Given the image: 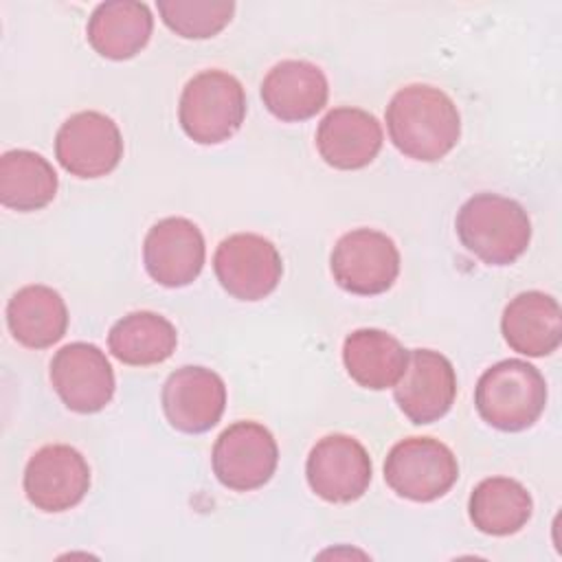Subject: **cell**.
<instances>
[{
	"label": "cell",
	"mask_w": 562,
	"mask_h": 562,
	"mask_svg": "<svg viewBox=\"0 0 562 562\" xmlns=\"http://www.w3.org/2000/svg\"><path fill=\"white\" fill-rule=\"evenodd\" d=\"M386 130L404 156L435 162L459 143L461 116L443 90L428 83H411L389 101Z\"/></svg>",
	"instance_id": "6da1fadb"
},
{
	"label": "cell",
	"mask_w": 562,
	"mask_h": 562,
	"mask_svg": "<svg viewBox=\"0 0 562 562\" xmlns=\"http://www.w3.org/2000/svg\"><path fill=\"white\" fill-rule=\"evenodd\" d=\"M457 235L483 263L509 266L527 250L531 222L516 200L476 193L457 213Z\"/></svg>",
	"instance_id": "7a4b0ae2"
},
{
	"label": "cell",
	"mask_w": 562,
	"mask_h": 562,
	"mask_svg": "<svg viewBox=\"0 0 562 562\" xmlns=\"http://www.w3.org/2000/svg\"><path fill=\"white\" fill-rule=\"evenodd\" d=\"M474 404L483 422L503 432H518L538 422L547 406L542 373L518 358L501 360L476 382Z\"/></svg>",
	"instance_id": "3957f363"
},
{
	"label": "cell",
	"mask_w": 562,
	"mask_h": 562,
	"mask_svg": "<svg viewBox=\"0 0 562 562\" xmlns=\"http://www.w3.org/2000/svg\"><path fill=\"white\" fill-rule=\"evenodd\" d=\"M246 92L237 77L224 70H202L180 94L178 119L184 134L200 145L228 140L244 123Z\"/></svg>",
	"instance_id": "277c9868"
},
{
	"label": "cell",
	"mask_w": 562,
	"mask_h": 562,
	"mask_svg": "<svg viewBox=\"0 0 562 562\" xmlns=\"http://www.w3.org/2000/svg\"><path fill=\"white\" fill-rule=\"evenodd\" d=\"M459 479L452 450L432 437L397 441L384 461V481L402 498L430 503L441 498Z\"/></svg>",
	"instance_id": "5b68a950"
},
{
	"label": "cell",
	"mask_w": 562,
	"mask_h": 562,
	"mask_svg": "<svg viewBox=\"0 0 562 562\" xmlns=\"http://www.w3.org/2000/svg\"><path fill=\"white\" fill-rule=\"evenodd\" d=\"M329 268L342 290L375 296L395 283L400 274V250L386 233L356 228L336 241Z\"/></svg>",
	"instance_id": "8992f818"
},
{
	"label": "cell",
	"mask_w": 562,
	"mask_h": 562,
	"mask_svg": "<svg viewBox=\"0 0 562 562\" xmlns=\"http://www.w3.org/2000/svg\"><path fill=\"white\" fill-rule=\"evenodd\" d=\"M211 463L224 487L250 492L272 479L279 463V448L266 426L244 419L231 424L217 437Z\"/></svg>",
	"instance_id": "52a82bcc"
},
{
	"label": "cell",
	"mask_w": 562,
	"mask_h": 562,
	"mask_svg": "<svg viewBox=\"0 0 562 562\" xmlns=\"http://www.w3.org/2000/svg\"><path fill=\"white\" fill-rule=\"evenodd\" d=\"M213 270L231 296L259 301L279 285L283 261L270 239L255 233H235L217 246Z\"/></svg>",
	"instance_id": "ba28073f"
},
{
	"label": "cell",
	"mask_w": 562,
	"mask_h": 562,
	"mask_svg": "<svg viewBox=\"0 0 562 562\" xmlns=\"http://www.w3.org/2000/svg\"><path fill=\"white\" fill-rule=\"evenodd\" d=\"M55 156L70 176H108L123 158L121 130L101 112H77L57 130Z\"/></svg>",
	"instance_id": "9c48e42d"
},
{
	"label": "cell",
	"mask_w": 562,
	"mask_h": 562,
	"mask_svg": "<svg viewBox=\"0 0 562 562\" xmlns=\"http://www.w3.org/2000/svg\"><path fill=\"white\" fill-rule=\"evenodd\" d=\"M90 490V468L79 450L66 443L40 448L24 468L29 503L48 514L72 509Z\"/></svg>",
	"instance_id": "30bf717a"
},
{
	"label": "cell",
	"mask_w": 562,
	"mask_h": 562,
	"mask_svg": "<svg viewBox=\"0 0 562 562\" xmlns=\"http://www.w3.org/2000/svg\"><path fill=\"white\" fill-rule=\"evenodd\" d=\"M305 474L312 492L323 501L351 503L369 490L373 465L358 439L334 432L318 439L310 450Z\"/></svg>",
	"instance_id": "8fae6325"
},
{
	"label": "cell",
	"mask_w": 562,
	"mask_h": 562,
	"mask_svg": "<svg viewBox=\"0 0 562 562\" xmlns=\"http://www.w3.org/2000/svg\"><path fill=\"white\" fill-rule=\"evenodd\" d=\"M50 384L70 411L99 413L114 395V371L97 345L70 342L50 360Z\"/></svg>",
	"instance_id": "7c38bea8"
},
{
	"label": "cell",
	"mask_w": 562,
	"mask_h": 562,
	"mask_svg": "<svg viewBox=\"0 0 562 562\" xmlns=\"http://www.w3.org/2000/svg\"><path fill=\"white\" fill-rule=\"evenodd\" d=\"M393 397L417 426L441 419L457 397L452 362L432 349H411L406 369L393 386Z\"/></svg>",
	"instance_id": "4fadbf2b"
},
{
	"label": "cell",
	"mask_w": 562,
	"mask_h": 562,
	"mask_svg": "<svg viewBox=\"0 0 562 562\" xmlns=\"http://www.w3.org/2000/svg\"><path fill=\"white\" fill-rule=\"evenodd\" d=\"M202 231L187 217H165L156 222L143 244L147 274L165 288H184L193 283L204 268Z\"/></svg>",
	"instance_id": "5bb4252c"
},
{
	"label": "cell",
	"mask_w": 562,
	"mask_h": 562,
	"mask_svg": "<svg viewBox=\"0 0 562 562\" xmlns=\"http://www.w3.org/2000/svg\"><path fill=\"white\" fill-rule=\"evenodd\" d=\"M160 402L167 422L176 430L200 435L222 419L226 408V386L215 371L187 364L167 378Z\"/></svg>",
	"instance_id": "9a60e30c"
},
{
	"label": "cell",
	"mask_w": 562,
	"mask_h": 562,
	"mask_svg": "<svg viewBox=\"0 0 562 562\" xmlns=\"http://www.w3.org/2000/svg\"><path fill=\"white\" fill-rule=\"evenodd\" d=\"M316 147L321 158L334 169H362L382 149V125L367 110L334 108L318 123Z\"/></svg>",
	"instance_id": "2e32d148"
},
{
	"label": "cell",
	"mask_w": 562,
	"mask_h": 562,
	"mask_svg": "<svg viewBox=\"0 0 562 562\" xmlns=\"http://www.w3.org/2000/svg\"><path fill=\"white\" fill-rule=\"evenodd\" d=\"M329 86L325 72L303 59L279 61L261 81V99L279 121H307L327 103Z\"/></svg>",
	"instance_id": "e0dca14e"
},
{
	"label": "cell",
	"mask_w": 562,
	"mask_h": 562,
	"mask_svg": "<svg viewBox=\"0 0 562 562\" xmlns=\"http://www.w3.org/2000/svg\"><path fill=\"white\" fill-rule=\"evenodd\" d=\"M501 331L514 351L531 358L549 356L562 342L560 305L551 294L520 292L505 305Z\"/></svg>",
	"instance_id": "ac0fdd59"
},
{
	"label": "cell",
	"mask_w": 562,
	"mask_h": 562,
	"mask_svg": "<svg viewBox=\"0 0 562 562\" xmlns=\"http://www.w3.org/2000/svg\"><path fill=\"white\" fill-rule=\"evenodd\" d=\"M151 31L154 18L145 2L114 0L92 11L86 35L101 57L123 61L147 46Z\"/></svg>",
	"instance_id": "d6986e66"
},
{
	"label": "cell",
	"mask_w": 562,
	"mask_h": 562,
	"mask_svg": "<svg viewBox=\"0 0 562 562\" xmlns=\"http://www.w3.org/2000/svg\"><path fill=\"white\" fill-rule=\"evenodd\" d=\"M7 325L20 345L29 349H46L64 338L68 310L57 290L33 283L20 288L9 299Z\"/></svg>",
	"instance_id": "ffe728a7"
},
{
	"label": "cell",
	"mask_w": 562,
	"mask_h": 562,
	"mask_svg": "<svg viewBox=\"0 0 562 562\" xmlns=\"http://www.w3.org/2000/svg\"><path fill=\"white\" fill-rule=\"evenodd\" d=\"M408 351L389 331L364 327L345 338L342 362L353 382L371 391L397 384L406 369Z\"/></svg>",
	"instance_id": "44dd1931"
},
{
	"label": "cell",
	"mask_w": 562,
	"mask_h": 562,
	"mask_svg": "<svg viewBox=\"0 0 562 562\" xmlns=\"http://www.w3.org/2000/svg\"><path fill=\"white\" fill-rule=\"evenodd\" d=\"M472 525L487 536H509L520 531L533 512L531 494L509 476L483 479L468 503Z\"/></svg>",
	"instance_id": "7402d4cb"
},
{
	"label": "cell",
	"mask_w": 562,
	"mask_h": 562,
	"mask_svg": "<svg viewBox=\"0 0 562 562\" xmlns=\"http://www.w3.org/2000/svg\"><path fill=\"white\" fill-rule=\"evenodd\" d=\"M176 345L178 334L171 321L147 310L125 314L108 334L112 356L130 367L160 364L176 351Z\"/></svg>",
	"instance_id": "603a6c76"
},
{
	"label": "cell",
	"mask_w": 562,
	"mask_h": 562,
	"mask_svg": "<svg viewBox=\"0 0 562 562\" xmlns=\"http://www.w3.org/2000/svg\"><path fill=\"white\" fill-rule=\"evenodd\" d=\"M53 165L35 151L11 149L0 158V202L7 209L31 213L53 202L57 193Z\"/></svg>",
	"instance_id": "cb8c5ba5"
},
{
	"label": "cell",
	"mask_w": 562,
	"mask_h": 562,
	"mask_svg": "<svg viewBox=\"0 0 562 562\" xmlns=\"http://www.w3.org/2000/svg\"><path fill=\"white\" fill-rule=\"evenodd\" d=\"M158 13L169 31L184 40H206L217 35L233 18L231 0H160Z\"/></svg>",
	"instance_id": "d4e9b609"
}]
</instances>
